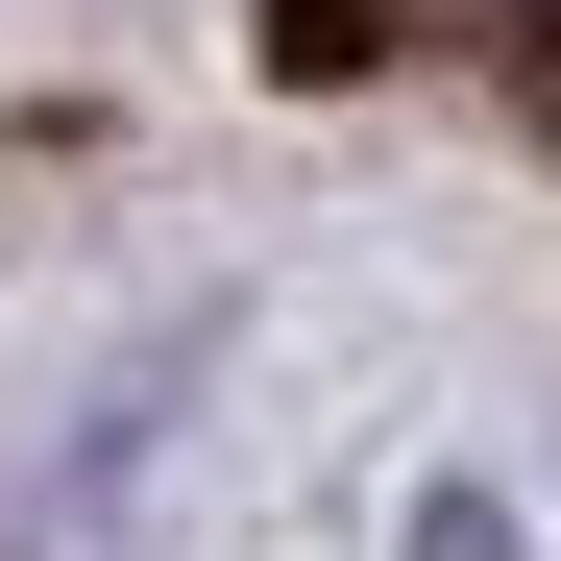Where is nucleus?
Wrapping results in <instances>:
<instances>
[{
	"label": "nucleus",
	"instance_id": "nucleus-1",
	"mask_svg": "<svg viewBox=\"0 0 561 561\" xmlns=\"http://www.w3.org/2000/svg\"><path fill=\"white\" fill-rule=\"evenodd\" d=\"M415 561H513V537H489V489H439V513H415Z\"/></svg>",
	"mask_w": 561,
	"mask_h": 561
},
{
	"label": "nucleus",
	"instance_id": "nucleus-2",
	"mask_svg": "<svg viewBox=\"0 0 561 561\" xmlns=\"http://www.w3.org/2000/svg\"><path fill=\"white\" fill-rule=\"evenodd\" d=\"M537 99H561V49H537Z\"/></svg>",
	"mask_w": 561,
	"mask_h": 561
}]
</instances>
